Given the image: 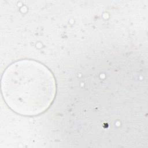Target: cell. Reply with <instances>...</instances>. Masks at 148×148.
<instances>
[{
  "label": "cell",
  "mask_w": 148,
  "mask_h": 148,
  "mask_svg": "<svg viewBox=\"0 0 148 148\" xmlns=\"http://www.w3.org/2000/svg\"><path fill=\"white\" fill-rule=\"evenodd\" d=\"M2 93L16 112L26 115L41 113L52 102L55 84L51 73L35 62H16L4 73Z\"/></svg>",
  "instance_id": "cell-1"
}]
</instances>
